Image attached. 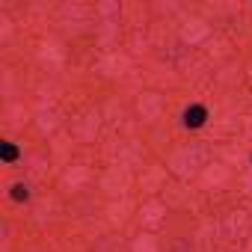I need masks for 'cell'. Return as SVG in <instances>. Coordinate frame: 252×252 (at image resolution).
<instances>
[{
  "instance_id": "6da1fadb",
  "label": "cell",
  "mask_w": 252,
  "mask_h": 252,
  "mask_svg": "<svg viewBox=\"0 0 252 252\" xmlns=\"http://www.w3.org/2000/svg\"><path fill=\"white\" fill-rule=\"evenodd\" d=\"M205 119H208V110L205 107H190L184 113V125H187V128H202Z\"/></svg>"
},
{
  "instance_id": "7a4b0ae2",
  "label": "cell",
  "mask_w": 252,
  "mask_h": 252,
  "mask_svg": "<svg viewBox=\"0 0 252 252\" xmlns=\"http://www.w3.org/2000/svg\"><path fill=\"white\" fill-rule=\"evenodd\" d=\"M12 196H15V199L21 202V199H27L30 193H27V187H24V184H15V187H12Z\"/></svg>"
},
{
  "instance_id": "3957f363",
  "label": "cell",
  "mask_w": 252,
  "mask_h": 252,
  "mask_svg": "<svg viewBox=\"0 0 252 252\" xmlns=\"http://www.w3.org/2000/svg\"><path fill=\"white\" fill-rule=\"evenodd\" d=\"M15 155H18L15 146H3V158H6V160H15Z\"/></svg>"
}]
</instances>
